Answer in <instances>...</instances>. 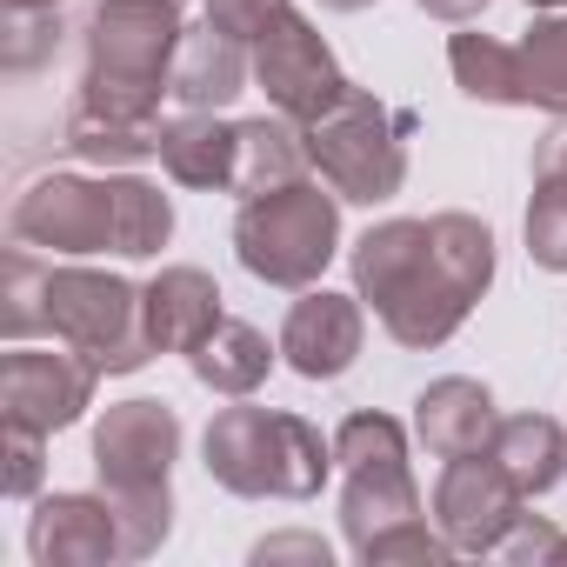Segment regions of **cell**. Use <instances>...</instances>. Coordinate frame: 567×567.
<instances>
[{
  "mask_svg": "<svg viewBox=\"0 0 567 567\" xmlns=\"http://www.w3.org/2000/svg\"><path fill=\"white\" fill-rule=\"evenodd\" d=\"M8 240L41 247L54 260H87V254H121L147 260L174 240V200L121 167L101 174H41L34 187L14 194L8 207Z\"/></svg>",
  "mask_w": 567,
  "mask_h": 567,
  "instance_id": "cell-3",
  "label": "cell"
},
{
  "mask_svg": "<svg viewBox=\"0 0 567 567\" xmlns=\"http://www.w3.org/2000/svg\"><path fill=\"white\" fill-rule=\"evenodd\" d=\"M68 0H8V14H61Z\"/></svg>",
  "mask_w": 567,
  "mask_h": 567,
  "instance_id": "cell-31",
  "label": "cell"
},
{
  "mask_svg": "<svg viewBox=\"0 0 567 567\" xmlns=\"http://www.w3.org/2000/svg\"><path fill=\"white\" fill-rule=\"evenodd\" d=\"M234 154H240V121H220L207 107H187L161 127V167L181 187L234 194Z\"/></svg>",
  "mask_w": 567,
  "mask_h": 567,
  "instance_id": "cell-18",
  "label": "cell"
},
{
  "mask_svg": "<svg viewBox=\"0 0 567 567\" xmlns=\"http://www.w3.org/2000/svg\"><path fill=\"white\" fill-rule=\"evenodd\" d=\"M447 68H454V87L467 101H487V107H520V54L494 34H454L447 41Z\"/></svg>",
  "mask_w": 567,
  "mask_h": 567,
  "instance_id": "cell-23",
  "label": "cell"
},
{
  "mask_svg": "<svg viewBox=\"0 0 567 567\" xmlns=\"http://www.w3.org/2000/svg\"><path fill=\"white\" fill-rule=\"evenodd\" d=\"M274 361H280V348H274L254 321H234V315L187 354L194 381H200L207 394H227V401H247V394L274 374Z\"/></svg>",
  "mask_w": 567,
  "mask_h": 567,
  "instance_id": "cell-21",
  "label": "cell"
},
{
  "mask_svg": "<svg viewBox=\"0 0 567 567\" xmlns=\"http://www.w3.org/2000/svg\"><path fill=\"white\" fill-rule=\"evenodd\" d=\"M0 280H8V295H0L8 341L54 334L61 348L87 354L101 374H141L154 361L147 308L134 280L81 267V260H34V247H14Z\"/></svg>",
  "mask_w": 567,
  "mask_h": 567,
  "instance_id": "cell-2",
  "label": "cell"
},
{
  "mask_svg": "<svg viewBox=\"0 0 567 567\" xmlns=\"http://www.w3.org/2000/svg\"><path fill=\"white\" fill-rule=\"evenodd\" d=\"M8 427V467H0V494L8 501H34L41 494V474H48V434L41 427H21V421H0Z\"/></svg>",
  "mask_w": 567,
  "mask_h": 567,
  "instance_id": "cell-26",
  "label": "cell"
},
{
  "mask_svg": "<svg viewBox=\"0 0 567 567\" xmlns=\"http://www.w3.org/2000/svg\"><path fill=\"white\" fill-rule=\"evenodd\" d=\"M61 14H8V68L14 74H28V68H41L54 48H61Z\"/></svg>",
  "mask_w": 567,
  "mask_h": 567,
  "instance_id": "cell-27",
  "label": "cell"
},
{
  "mask_svg": "<svg viewBox=\"0 0 567 567\" xmlns=\"http://www.w3.org/2000/svg\"><path fill=\"white\" fill-rule=\"evenodd\" d=\"M408 134H414V114H394L388 101L348 81V94L308 121V161L341 200L381 207L408 187Z\"/></svg>",
  "mask_w": 567,
  "mask_h": 567,
  "instance_id": "cell-9",
  "label": "cell"
},
{
  "mask_svg": "<svg viewBox=\"0 0 567 567\" xmlns=\"http://www.w3.org/2000/svg\"><path fill=\"white\" fill-rule=\"evenodd\" d=\"M354 267V295L381 315V328L427 354V348H447L474 301L494 288V234L487 220L447 207L434 220H381L354 240L348 254Z\"/></svg>",
  "mask_w": 567,
  "mask_h": 567,
  "instance_id": "cell-1",
  "label": "cell"
},
{
  "mask_svg": "<svg viewBox=\"0 0 567 567\" xmlns=\"http://www.w3.org/2000/svg\"><path fill=\"white\" fill-rule=\"evenodd\" d=\"M234 254L254 280L267 288H321L328 260L341 254V194L328 181H288L274 194H254L240 200L234 214Z\"/></svg>",
  "mask_w": 567,
  "mask_h": 567,
  "instance_id": "cell-8",
  "label": "cell"
},
{
  "mask_svg": "<svg viewBox=\"0 0 567 567\" xmlns=\"http://www.w3.org/2000/svg\"><path fill=\"white\" fill-rule=\"evenodd\" d=\"M554 560H567V534H560V547H554Z\"/></svg>",
  "mask_w": 567,
  "mask_h": 567,
  "instance_id": "cell-34",
  "label": "cell"
},
{
  "mask_svg": "<svg viewBox=\"0 0 567 567\" xmlns=\"http://www.w3.org/2000/svg\"><path fill=\"white\" fill-rule=\"evenodd\" d=\"M181 34H187L181 0H94V14L81 28L87 68H81L74 101L101 114H127V121H161Z\"/></svg>",
  "mask_w": 567,
  "mask_h": 567,
  "instance_id": "cell-6",
  "label": "cell"
},
{
  "mask_svg": "<svg viewBox=\"0 0 567 567\" xmlns=\"http://www.w3.org/2000/svg\"><path fill=\"white\" fill-rule=\"evenodd\" d=\"M527 260L547 274H567V174H534L527 200Z\"/></svg>",
  "mask_w": 567,
  "mask_h": 567,
  "instance_id": "cell-25",
  "label": "cell"
},
{
  "mask_svg": "<svg viewBox=\"0 0 567 567\" xmlns=\"http://www.w3.org/2000/svg\"><path fill=\"white\" fill-rule=\"evenodd\" d=\"M28 554H34V567H107V560H127L107 494H41L34 520H28Z\"/></svg>",
  "mask_w": 567,
  "mask_h": 567,
  "instance_id": "cell-14",
  "label": "cell"
},
{
  "mask_svg": "<svg viewBox=\"0 0 567 567\" xmlns=\"http://www.w3.org/2000/svg\"><path fill=\"white\" fill-rule=\"evenodd\" d=\"M274 560H308V567H328V560H334V547H328L321 534H274V540H260V547H254V567H274Z\"/></svg>",
  "mask_w": 567,
  "mask_h": 567,
  "instance_id": "cell-29",
  "label": "cell"
},
{
  "mask_svg": "<svg viewBox=\"0 0 567 567\" xmlns=\"http://www.w3.org/2000/svg\"><path fill=\"white\" fill-rule=\"evenodd\" d=\"M368 341V315L361 295H328V288H301V301L280 321V361L301 381H341L361 361Z\"/></svg>",
  "mask_w": 567,
  "mask_h": 567,
  "instance_id": "cell-13",
  "label": "cell"
},
{
  "mask_svg": "<svg viewBox=\"0 0 567 567\" xmlns=\"http://www.w3.org/2000/svg\"><path fill=\"white\" fill-rule=\"evenodd\" d=\"M141 308H147V341L154 354H194L220 321V288L207 267H161L147 288H141Z\"/></svg>",
  "mask_w": 567,
  "mask_h": 567,
  "instance_id": "cell-16",
  "label": "cell"
},
{
  "mask_svg": "<svg viewBox=\"0 0 567 567\" xmlns=\"http://www.w3.org/2000/svg\"><path fill=\"white\" fill-rule=\"evenodd\" d=\"M514 54H520V107L567 121V14H540L514 41Z\"/></svg>",
  "mask_w": 567,
  "mask_h": 567,
  "instance_id": "cell-24",
  "label": "cell"
},
{
  "mask_svg": "<svg viewBox=\"0 0 567 567\" xmlns=\"http://www.w3.org/2000/svg\"><path fill=\"white\" fill-rule=\"evenodd\" d=\"M501 414H494V394L467 374H441L414 394V434L434 461H461V454H487Z\"/></svg>",
  "mask_w": 567,
  "mask_h": 567,
  "instance_id": "cell-17",
  "label": "cell"
},
{
  "mask_svg": "<svg viewBox=\"0 0 567 567\" xmlns=\"http://www.w3.org/2000/svg\"><path fill=\"white\" fill-rule=\"evenodd\" d=\"M328 14H361V8H374V0H321Z\"/></svg>",
  "mask_w": 567,
  "mask_h": 567,
  "instance_id": "cell-32",
  "label": "cell"
},
{
  "mask_svg": "<svg viewBox=\"0 0 567 567\" xmlns=\"http://www.w3.org/2000/svg\"><path fill=\"white\" fill-rule=\"evenodd\" d=\"M494 8V0H421V14H434V21H447V28H467V21H481Z\"/></svg>",
  "mask_w": 567,
  "mask_h": 567,
  "instance_id": "cell-30",
  "label": "cell"
},
{
  "mask_svg": "<svg viewBox=\"0 0 567 567\" xmlns=\"http://www.w3.org/2000/svg\"><path fill=\"white\" fill-rule=\"evenodd\" d=\"M174 461H181V414L167 401H114L94 421V474L121 520V554L147 560L174 534Z\"/></svg>",
  "mask_w": 567,
  "mask_h": 567,
  "instance_id": "cell-5",
  "label": "cell"
},
{
  "mask_svg": "<svg viewBox=\"0 0 567 567\" xmlns=\"http://www.w3.org/2000/svg\"><path fill=\"white\" fill-rule=\"evenodd\" d=\"M94 381L101 368L74 348H8L0 354V421H21V427H41V434H61L74 427L87 408H94Z\"/></svg>",
  "mask_w": 567,
  "mask_h": 567,
  "instance_id": "cell-11",
  "label": "cell"
},
{
  "mask_svg": "<svg viewBox=\"0 0 567 567\" xmlns=\"http://www.w3.org/2000/svg\"><path fill=\"white\" fill-rule=\"evenodd\" d=\"M247 81H254V41L227 34L220 21H187V34H181V48H174L167 94H174L181 107L220 114Z\"/></svg>",
  "mask_w": 567,
  "mask_h": 567,
  "instance_id": "cell-15",
  "label": "cell"
},
{
  "mask_svg": "<svg viewBox=\"0 0 567 567\" xmlns=\"http://www.w3.org/2000/svg\"><path fill=\"white\" fill-rule=\"evenodd\" d=\"M308 127L288 121V114H254L240 121V154H234V194L254 200V194H274L288 181H308Z\"/></svg>",
  "mask_w": 567,
  "mask_h": 567,
  "instance_id": "cell-19",
  "label": "cell"
},
{
  "mask_svg": "<svg viewBox=\"0 0 567 567\" xmlns=\"http://www.w3.org/2000/svg\"><path fill=\"white\" fill-rule=\"evenodd\" d=\"M288 8H295V0H207V21H220V28L240 34V41H260Z\"/></svg>",
  "mask_w": 567,
  "mask_h": 567,
  "instance_id": "cell-28",
  "label": "cell"
},
{
  "mask_svg": "<svg viewBox=\"0 0 567 567\" xmlns=\"http://www.w3.org/2000/svg\"><path fill=\"white\" fill-rule=\"evenodd\" d=\"M161 127L167 121H127V114H101V107H68V127H61V147L87 167H141L161 154Z\"/></svg>",
  "mask_w": 567,
  "mask_h": 567,
  "instance_id": "cell-22",
  "label": "cell"
},
{
  "mask_svg": "<svg viewBox=\"0 0 567 567\" xmlns=\"http://www.w3.org/2000/svg\"><path fill=\"white\" fill-rule=\"evenodd\" d=\"M487 454L501 461V474L534 501V494H554L567 481V427L554 414H501Z\"/></svg>",
  "mask_w": 567,
  "mask_h": 567,
  "instance_id": "cell-20",
  "label": "cell"
},
{
  "mask_svg": "<svg viewBox=\"0 0 567 567\" xmlns=\"http://www.w3.org/2000/svg\"><path fill=\"white\" fill-rule=\"evenodd\" d=\"M334 461H341V527L354 560L381 567V560H454V540L441 527H427L414 467H408V427L394 414H348L334 427Z\"/></svg>",
  "mask_w": 567,
  "mask_h": 567,
  "instance_id": "cell-4",
  "label": "cell"
},
{
  "mask_svg": "<svg viewBox=\"0 0 567 567\" xmlns=\"http://www.w3.org/2000/svg\"><path fill=\"white\" fill-rule=\"evenodd\" d=\"M254 87L267 94L274 114H288V121L308 127L315 114H328V107L348 94V74H341L334 48L321 41V28L288 8V14H280V21L254 41Z\"/></svg>",
  "mask_w": 567,
  "mask_h": 567,
  "instance_id": "cell-10",
  "label": "cell"
},
{
  "mask_svg": "<svg viewBox=\"0 0 567 567\" xmlns=\"http://www.w3.org/2000/svg\"><path fill=\"white\" fill-rule=\"evenodd\" d=\"M200 461L240 501H315L341 467L315 421L280 408H220L200 434Z\"/></svg>",
  "mask_w": 567,
  "mask_h": 567,
  "instance_id": "cell-7",
  "label": "cell"
},
{
  "mask_svg": "<svg viewBox=\"0 0 567 567\" xmlns=\"http://www.w3.org/2000/svg\"><path fill=\"white\" fill-rule=\"evenodd\" d=\"M520 520H527V494L501 474L494 454H461L441 467L434 527L454 540V554H501Z\"/></svg>",
  "mask_w": 567,
  "mask_h": 567,
  "instance_id": "cell-12",
  "label": "cell"
},
{
  "mask_svg": "<svg viewBox=\"0 0 567 567\" xmlns=\"http://www.w3.org/2000/svg\"><path fill=\"white\" fill-rule=\"evenodd\" d=\"M527 8H534V14H554V8H567V0H527Z\"/></svg>",
  "mask_w": 567,
  "mask_h": 567,
  "instance_id": "cell-33",
  "label": "cell"
}]
</instances>
